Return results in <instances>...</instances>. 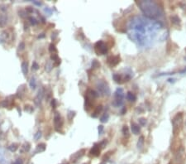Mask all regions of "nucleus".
<instances>
[{
  "mask_svg": "<svg viewBox=\"0 0 186 164\" xmlns=\"http://www.w3.org/2000/svg\"><path fill=\"white\" fill-rule=\"evenodd\" d=\"M127 100L130 101V102H135L136 100V95L133 94L132 92L128 91V92L127 93Z\"/></svg>",
  "mask_w": 186,
  "mask_h": 164,
  "instance_id": "nucleus-17",
  "label": "nucleus"
},
{
  "mask_svg": "<svg viewBox=\"0 0 186 164\" xmlns=\"http://www.w3.org/2000/svg\"><path fill=\"white\" fill-rule=\"evenodd\" d=\"M130 29L131 30V40L136 42L140 45H144L147 42L154 31L161 27L160 23L157 22H152L150 20H145L142 18H134L130 23Z\"/></svg>",
  "mask_w": 186,
  "mask_h": 164,
  "instance_id": "nucleus-1",
  "label": "nucleus"
},
{
  "mask_svg": "<svg viewBox=\"0 0 186 164\" xmlns=\"http://www.w3.org/2000/svg\"><path fill=\"white\" fill-rule=\"evenodd\" d=\"M0 106L3 107V108L7 107V100H3V101L0 103Z\"/></svg>",
  "mask_w": 186,
  "mask_h": 164,
  "instance_id": "nucleus-37",
  "label": "nucleus"
},
{
  "mask_svg": "<svg viewBox=\"0 0 186 164\" xmlns=\"http://www.w3.org/2000/svg\"><path fill=\"white\" fill-rule=\"evenodd\" d=\"M44 11H45L46 12H47L49 15H50V14H51V12H52L51 9H50L49 8H45V9H44Z\"/></svg>",
  "mask_w": 186,
  "mask_h": 164,
  "instance_id": "nucleus-40",
  "label": "nucleus"
},
{
  "mask_svg": "<svg viewBox=\"0 0 186 164\" xmlns=\"http://www.w3.org/2000/svg\"><path fill=\"white\" fill-rule=\"evenodd\" d=\"M12 164H22V159H17Z\"/></svg>",
  "mask_w": 186,
  "mask_h": 164,
  "instance_id": "nucleus-43",
  "label": "nucleus"
},
{
  "mask_svg": "<svg viewBox=\"0 0 186 164\" xmlns=\"http://www.w3.org/2000/svg\"><path fill=\"white\" fill-rule=\"evenodd\" d=\"M54 124H55V127L56 129L61 128L63 125V120H62L61 117L59 113H56L55 117H54Z\"/></svg>",
  "mask_w": 186,
  "mask_h": 164,
  "instance_id": "nucleus-11",
  "label": "nucleus"
},
{
  "mask_svg": "<svg viewBox=\"0 0 186 164\" xmlns=\"http://www.w3.org/2000/svg\"><path fill=\"white\" fill-rule=\"evenodd\" d=\"M29 21H30L31 24L33 25V26H35V25H37V23H38L37 19L35 18H33V17H30V18H29Z\"/></svg>",
  "mask_w": 186,
  "mask_h": 164,
  "instance_id": "nucleus-31",
  "label": "nucleus"
},
{
  "mask_svg": "<svg viewBox=\"0 0 186 164\" xmlns=\"http://www.w3.org/2000/svg\"><path fill=\"white\" fill-rule=\"evenodd\" d=\"M98 130H99V134L101 135V134H103V132H104V126L103 125H99V128H98Z\"/></svg>",
  "mask_w": 186,
  "mask_h": 164,
  "instance_id": "nucleus-38",
  "label": "nucleus"
},
{
  "mask_svg": "<svg viewBox=\"0 0 186 164\" xmlns=\"http://www.w3.org/2000/svg\"><path fill=\"white\" fill-rule=\"evenodd\" d=\"M108 119H109V115L108 113H104L103 116L100 118V121L102 123H107L108 121Z\"/></svg>",
  "mask_w": 186,
  "mask_h": 164,
  "instance_id": "nucleus-25",
  "label": "nucleus"
},
{
  "mask_svg": "<svg viewBox=\"0 0 186 164\" xmlns=\"http://www.w3.org/2000/svg\"><path fill=\"white\" fill-rule=\"evenodd\" d=\"M7 23V18L6 17H2L0 18V25L1 26H4Z\"/></svg>",
  "mask_w": 186,
  "mask_h": 164,
  "instance_id": "nucleus-34",
  "label": "nucleus"
},
{
  "mask_svg": "<svg viewBox=\"0 0 186 164\" xmlns=\"http://www.w3.org/2000/svg\"><path fill=\"white\" fill-rule=\"evenodd\" d=\"M29 150H30V143H25L24 144L22 145V147L21 152H28Z\"/></svg>",
  "mask_w": 186,
  "mask_h": 164,
  "instance_id": "nucleus-24",
  "label": "nucleus"
},
{
  "mask_svg": "<svg viewBox=\"0 0 186 164\" xmlns=\"http://www.w3.org/2000/svg\"><path fill=\"white\" fill-rule=\"evenodd\" d=\"M25 48V43H21L19 44V49L20 50H23Z\"/></svg>",
  "mask_w": 186,
  "mask_h": 164,
  "instance_id": "nucleus-42",
  "label": "nucleus"
},
{
  "mask_svg": "<svg viewBox=\"0 0 186 164\" xmlns=\"http://www.w3.org/2000/svg\"><path fill=\"white\" fill-rule=\"evenodd\" d=\"M100 152H101V148L99 147V144H97V143H95L93 147L91 148V150H90V155L91 156H93V157H98L99 156V154H100Z\"/></svg>",
  "mask_w": 186,
  "mask_h": 164,
  "instance_id": "nucleus-12",
  "label": "nucleus"
},
{
  "mask_svg": "<svg viewBox=\"0 0 186 164\" xmlns=\"http://www.w3.org/2000/svg\"><path fill=\"white\" fill-rule=\"evenodd\" d=\"M51 106H52V108H56V99H52V101H51Z\"/></svg>",
  "mask_w": 186,
  "mask_h": 164,
  "instance_id": "nucleus-39",
  "label": "nucleus"
},
{
  "mask_svg": "<svg viewBox=\"0 0 186 164\" xmlns=\"http://www.w3.org/2000/svg\"><path fill=\"white\" fill-rule=\"evenodd\" d=\"M100 67V63L97 60H93V62H92V68L93 69H97Z\"/></svg>",
  "mask_w": 186,
  "mask_h": 164,
  "instance_id": "nucleus-29",
  "label": "nucleus"
},
{
  "mask_svg": "<svg viewBox=\"0 0 186 164\" xmlns=\"http://www.w3.org/2000/svg\"><path fill=\"white\" fill-rule=\"evenodd\" d=\"M120 61H121V57L119 56V55L109 56L107 59V63L110 67H114L118 66L120 63Z\"/></svg>",
  "mask_w": 186,
  "mask_h": 164,
  "instance_id": "nucleus-10",
  "label": "nucleus"
},
{
  "mask_svg": "<svg viewBox=\"0 0 186 164\" xmlns=\"http://www.w3.org/2000/svg\"><path fill=\"white\" fill-rule=\"evenodd\" d=\"M84 164H88V163H84Z\"/></svg>",
  "mask_w": 186,
  "mask_h": 164,
  "instance_id": "nucleus-49",
  "label": "nucleus"
},
{
  "mask_svg": "<svg viewBox=\"0 0 186 164\" xmlns=\"http://www.w3.org/2000/svg\"><path fill=\"white\" fill-rule=\"evenodd\" d=\"M123 134L124 139H128L129 136H130V134H129V128L127 125H124L123 127Z\"/></svg>",
  "mask_w": 186,
  "mask_h": 164,
  "instance_id": "nucleus-19",
  "label": "nucleus"
},
{
  "mask_svg": "<svg viewBox=\"0 0 186 164\" xmlns=\"http://www.w3.org/2000/svg\"><path fill=\"white\" fill-rule=\"evenodd\" d=\"M42 137V132L41 131H37V133L34 135V139L35 140H39Z\"/></svg>",
  "mask_w": 186,
  "mask_h": 164,
  "instance_id": "nucleus-33",
  "label": "nucleus"
},
{
  "mask_svg": "<svg viewBox=\"0 0 186 164\" xmlns=\"http://www.w3.org/2000/svg\"><path fill=\"white\" fill-rule=\"evenodd\" d=\"M124 91L122 88H118L114 93V100L112 102V105L116 108L120 107L123 104L124 101Z\"/></svg>",
  "mask_w": 186,
  "mask_h": 164,
  "instance_id": "nucleus-5",
  "label": "nucleus"
},
{
  "mask_svg": "<svg viewBox=\"0 0 186 164\" xmlns=\"http://www.w3.org/2000/svg\"><path fill=\"white\" fill-rule=\"evenodd\" d=\"M29 85L31 87V89L35 90L36 87H37V80H36V78L34 76H32L30 80V82H29Z\"/></svg>",
  "mask_w": 186,
  "mask_h": 164,
  "instance_id": "nucleus-21",
  "label": "nucleus"
},
{
  "mask_svg": "<svg viewBox=\"0 0 186 164\" xmlns=\"http://www.w3.org/2000/svg\"><path fill=\"white\" fill-rule=\"evenodd\" d=\"M49 51L50 52V53H52V54H56V52H57V50H56V46H55L54 44H50V45Z\"/></svg>",
  "mask_w": 186,
  "mask_h": 164,
  "instance_id": "nucleus-27",
  "label": "nucleus"
},
{
  "mask_svg": "<svg viewBox=\"0 0 186 164\" xmlns=\"http://www.w3.org/2000/svg\"><path fill=\"white\" fill-rule=\"evenodd\" d=\"M102 111H103V105H101V104H99V105H98L96 108H95V109H94V111H93V113L92 114V117H93V118H96V117H98V116L102 113Z\"/></svg>",
  "mask_w": 186,
  "mask_h": 164,
  "instance_id": "nucleus-16",
  "label": "nucleus"
},
{
  "mask_svg": "<svg viewBox=\"0 0 186 164\" xmlns=\"http://www.w3.org/2000/svg\"><path fill=\"white\" fill-rule=\"evenodd\" d=\"M97 90H98V94H99L101 96L108 97L110 95V89L107 82H105L104 80H99L97 83Z\"/></svg>",
  "mask_w": 186,
  "mask_h": 164,
  "instance_id": "nucleus-6",
  "label": "nucleus"
},
{
  "mask_svg": "<svg viewBox=\"0 0 186 164\" xmlns=\"http://www.w3.org/2000/svg\"><path fill=\"white\" fill-rule=\"evenodd\" d=\"M170 20H171V23H174V25H179L180 23V18L178 16H171L170 17Z\"/></svg>",
  "mask_w": 186,
  "mask_h": 164,
  "instance_id": "nucleus-20",
  "label": "nucleus"
},
{
  "mask_svg": "<svg viewBox=\"0 0 186 164\" xmlns=\"http://www.w3.org/2000/svg\"><path fill=\"white\" fill-rule=\"evenodd\" d=\"M169 164H172V163H169Z\"/></svg>",
  "mask_w": 186,
  "mask_h": 164,
  "instance_id": "nucleus-46",
  "label": "nucleus"
},
{
  "mask_svg": "<svg viewBox=\"0 0 186 164\" xmlns=\"http://www.w3.org/2000/svg\"><path fill=\"white\" fill-rule=\"evenodd\" d=\"M186 158V152L184 147H180L177 148L175 155H174V163L175 164H184Z\"/></svg>",
  "mask_w": 186,
  "mask_h": 164,
  "instance_id": "nucleus-8",
  "label": "nucleus"
},
{
  "mask_svg": "<svg viewBox=\"0 0 186 164\" xmlns=\"http://www.w3.org/2000/svg\"><path fill=\"white\" fill-rule=\"evenodd\" d=\"M46 146L45 143H40L38 144L36 148V151H35V153H37V152H42L46 150Z\"/></svg>",
  "mask_w": 186,
  "mask_h": 164,
  "instance_id": "nucleus-18",
  "label": "nucleus"
},
{
  "mask_svg": "<svg viewBox=\"0 0 186 164\" xmlns=\"http://www.w3.org/2000/svg\"><path fill=\"white\" fill-rule=\"evenodd\" d=\"M27 11L31 12H33V9L31 8V7H27Z\"/></svg>",
  "mask_w": 186,
  "mask_h": 164,
  "instance_id": "nucleus-44",
  "label": "nucleus"
},
{
  "mask_svg": "<svg viewBox=\"0 0 186 164\" xmlns=\"http://www.w3.org/2000/svg\"><path fill=\"white\" fill-rule=\"evenodd\" d=\"M144 143H145V139H144V136H141L138 139L137 142V148H142L143 146H144Z\"/></svg>",
  "mask_w": 186,
  "mask_h": 164,
  "instance_id": "nucleus-22",
  "label": "nucleus"
},
{
  "mask_svg": "<svg viewBox=\"0 0 186 164\" xmlns=\"http://www.w3.org/2000/svg\"><path fill=\"white\" fill-rule=\"evenodd\" d=\"M64 164H67V163H64Z\"/></svg>",
  "mask_w": 186,
  "mask_h": 164,
  "instance_id": "nucleus-48",
  "label": "nucleus"
},
{
  "mask_svg": "<svg viewBox=\"0 0 186 164\" xmlns=\"http://www.w3.org/2000/svg\"><path fill=\"white\" fill-rule=\"evenodd\" d=\"M108 47L104 41H98L97 43L94 44V51L96 52V54L101 56V55H106L108 51Z\"/></svg>",
  "mask_w": 186,
  "mask_h": 164,
  "instance_id": "nucleus-7",
  "label": "nucleus"
},
{
  "mask_svg": "<svg viewBox=\"0 0 186 164\" xmlns=\"http://www.w3.org/2000/svg\"><path fill=\"white\" fill-rule=\"evenodd\" d=\"M74 115H75V112H74V111H69L68 115H67L69 120H71V119H73V118L74 117Z\"/></svg>",
  "mask_w": 186,
  "mask_h": 164,
  "instance_id": "nucleus-30",
  "label": "nucleus"
},
{
  "mask_svg": "<svg viewBox=\"0 0 186 164\" xmlns=\"http://www.w3.org/2000/svg\"><path fill=\"white\" fill-rule=\"evenodd\" d=\"M39 69V65L37 64L36 61H34L33 62V64H32V70H38Z\"/></svg>",
  "mask_w": 186,
  "mask_h": 164,
  "instance_id": "nucleus-36",
  "label": "nucleus"
},
{
  "mask_svg": "<svg viewBox=\"0 0 186 164\" xmlns=\"http://www.w3.org/2000/svg\"><path fill=\"white\" fill-rule=\"evenodd\" d=\"M146 124V119L145 118H141L139 119V125L140 126H145Z\"/></svg>",
  "mask_w": 186,
  "mask_h": 164,
  "instance_id": "nucleus-32",
  "label": "nucleus"
},
{
  "mask_svg": "<svg viewBox=\"0 0 186 164\" xmlns=\"http://www.w3.org/2000/svg\"><path fill=\"white\" fill-rule=\"evenodd\" d=\"M84 152H85V150H84V149H81L80 151H79V152H77L76 153H74V155L71 157L72 161H73V162H76L79 158H81V157L84 154Z\"/></svg>",
  "mask_w": 186,
  "mask_h": 164,
  "instance_id": "nucleus-15",
  "label": "nucleus"
},
{
  "mask_svg": "<svg viewBox=\"0 0 186 164\" xmlns=\"http://www.w3.org/2000/svg\"><path fill=\"white\" fill-rule=\"evenodd\" d=\"M101 164H105V163H101Z\"/></svg>",
  "mask_w": 186,
  "mask_h": 164,
  "instance_id": "nucleus-47",
  "label": "nucleus"
},
{
  "mask_svg": "<svg viewBox=\"0 0 186 164\" xmlns=\"http://www.w3.org/2000/svg\"><path fill=\"white\" fill-rule=\"evenodd\" d=\"M18 148V145L16 143H12V144H11V145L8 147V149L11 152H15Z\"/></svg>",
  "mask_w": 186,
  "mask_h": 164,
  "instance_id": "nucleus-28",
  "label": "nucleus"
},
{
  "mask_svg": "<svg viewBox=\"0 0 186 164\" xmlns=\"http://www.w3.org/2000/svg\"><path fill=\"white\" fill-rule=\"evenodd\" d=\"M107 143H108V142H107V140L106 139H104L100 143H99V147L101 148H104V147H105L106 145H107Z\"/></svg>",
  "mask_w": 186,
  "mask_h": 164,
  "instance_id": "nucleus-35",
  "label": "nucleus"
},
{
  "mask_svg": "<svg viewBox=\"0 0 186 164\" xmlns=\"http://www.w3.org/2000/svg\"><path fill=\"white\" fill-rule=\"evenodd\" d=\"M131 133L133 134L138 135V134L141 133V127L136 123L131 122Z\"/></svg>",
  "mask_w": 186,
  "mask_h": 164,
  "instance_id": "nucleus-13",
  "label": "nucleus"
},
{
  "mask_svg": "<svg viewBox=\"0 0 186 164\" xmlns=\"http://www.w3.org/2000/svg\"><path fill=\"white\" fill-rule=\"evenodd\" d=\"M183 122H184V115L182 112L177 113L174 116L172 119V132L174 137H176L180 133L183 127Z\"/></svg>",
  "mask_w": 186,
  "mask_h": 164,
  "instance_id": "nucleus-3",
  "label": "nucleus"
},
{
  "mask_svg": "<svg viewBox=\"0 0 186 164\" xmlns=\"http://www.w3.org/2000/svg\"><path fill=\"white\" fill-rule=\"evenodd\" d=\"M112 77H113V80H115V82L118 84H123L131 80V76L129 75H119V74H114Z\"/></svg>",
  "mask_w": 186,
  "mask_h": 164,
  "instance_id": "nucleus-9",
  "label": "nucleus"
},
{
  "mask_svg": "<svg viewBox=\"0 0 186 164\" xmlns=\"http://www.w3.org/2000/svg\"><path fill=\"white\" fill-rule=\"evenodd\" d=\"M136 4L140 8L143 14L150 19H157L162 16V9L155 1L142 0L136 2Z\"/></svg>",
  "mask_w": 186,
  "mask_h": 164,
  "instance_id": "nucleus-2",
  "label": "nucleus"
},
{
  "mask_svg": "<svg viewBox=\"0 0 186 164\" xmlns=\"http://www.w3.org/2000/svg\"><path fill=\"white\" fill-rule=\"evenodd\" d=\"M126 112H127V109H126L125 107H123V110H122V115H124Z\"/></svg>",
  "mask_w": 186,
  "mask_h": 164,
  "instance_id": "nucleus-45",
  "label": "nucleus"
},
{
  "mask_svg": "<svg viewBox=\"0 0 186 164\" xmlns=\"http://www.w3.org/2000/svg\"><path fill=\"white\" fill-rule=\"evenodd\" d=\"M98 96V93L96 91H93L91 89H88L86 92V95H85V110L89 111L90 109L93 108V103L95 101V99Z\"/></svg>",
  "mask_w": 186,
  "mask_h": 164,
  "instance_id": "nucleus-4",
  "label": "nucleus"
},
{
  "mask_svg": "<svg viewBox=\"0 0 186 164\" xmlns=\"http://www.w3.org/2000/svg\"><path fill=\"white\" fill-rule=\"evenodd\" d=\"M52 68H53V63L51 61H48L46 64V71L47 72H50V71L52 70Z\"/></svg>",
  "mask_w": 186,
  "mask_h": 164,
  "instance_id": "nucleus-26",
  "label": "nucleus"
},
{
  "mask_svg": "<svg viewBox=\"0 0 186 164\" xmlns=\"http://www.w3.org/2000/svg\"><path fill=\"white\" fill-rule=\"evenodd\" d=\"M43 96H44V90L42 88V89L39 91L38 94H37V97L35 98V100H34V102H35V104H36L37 105H39V104H41L42 100V99H43Z\"/></svg>",
  "mask_w": 186,
  "mask_h": 164,
  "instance_id": "nucleus-14",
  "label": "nucleus"
},
{
  "mask_svg": "<svg viewBox=\"0 0 186 164\" xmlns=\"http://www.w3.org/2000/svg\"><path fill=\"white\" fill-rule=\"evenodd\" d=\"M22 72H23L24 75H27L28 73V65L25 61L22 63Z\"/></svg>",
  "mask_w": 186,
  "mask_h": 164,
  "instance_id": "nucleus-23",
  "label": "nucleus"
},
{
  "mask_svg": "<svg viewBox=\"0 0 186 164\" xmlns=\"http://www.w3.org/2000/svg\"><path fill=\"white\" fill-rule=\"evenodd\" d=\"M33 3L37 6H42V2H37V1H33Z\"/></svg>",
  "mask_w": 186,
  "mask_h": 164,
  "instance_id": "nucleus-41",
  "label": "nucleus"
}]
</instances>
